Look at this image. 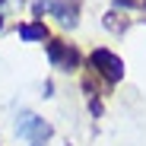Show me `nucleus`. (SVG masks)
I'll list each match as a JSON object with an SVG mask.
<instances>
[{
  "mask_svg": "<svg viewBox=\"0 0 146 146\" xmlns=\"http://www.w3.org/2000/svg\"><path fill=\"white\" fill-rule=\"evenodd\" d=\"M105 26H108V32L121 35V32L127 29V22H124V19H117V13H108V16H105Z\"/></svg>",
  "mask_w": 146,
  "mask_h": 146,
  "instance_id": "nucleus-6",
  "label": "nucleus"
},
{
  "mask_svg": "<svg viewBox=\"0 0 146 146\" xmlns=\"http://www.w3.org/2000/svg\"><path fill=\"white\" fill-rule=\"evenodd\" d=\"M114 7H121V10H133L137 3H133V0H114Z\"/></svg>",
  "mask_w": 146,
  "mask_h": 146,
  "instance_id": "nucleus-8",
  "label": "nucleus"
},
{
  "mask_svg": "<svg viewBox=\"0 0 146 146\" xmlns=\"http://www.w3.org/2000/svg\"><path fill=\"white\" fill-rule=\"evenodd\" d=\"M48 60L57 70H76L80 67V51L70 48L67 41H60V38H51L48 41Z\"/></svg>",
  "mask_w": 146,
  "mask_h": 146,
  "instance_id": "nucleus-3",
  "label": "nucleus"
},
{
  "mask_svg": "<svg viewBox=\"0 0 146 146\" xmlns=\"http://www.w3.org/2000/svg\"><path fill=\"white\" fill-rule=\"evenodd\" d=\"M143 7H146V0H143Z\"/></svg>",
  "mask_w": 146,
  "mask_h": 146,
  "instance_id": "nucleus-11",
  "label": "nucleus"
},
{
  "mask_svg": "<svg viewBox=\"0 0 146 146\" xmlns=\"http://www.w3.org/2000/svg\"><path fill=\"white\" fill-rule=\"evenodd\" d=\"M0 26H3V19H0Z\"/></svg>",
  "mask_w": 146,
  "mask_h": 146,
  "instance_id": "nucleus-10",
  "label": "nucleus"
},
{
  "mask_svg": "<svg viewBox=\"0 0 146 146\" xmlns=\"http://www.w3.org/2000/svg\"><path fill=\"white\" fill-rule=\"evenodd\" d=\"M0 7H3V0H0Z\"/></svg>",
  "mask_w": 146,
  "mask_h": 146,
  "instance_id": "nucleus-9",
  "label": "nucleus"
},
{
  "mask_svg": "<svg viewBox=\"0 0 146 146\" xmlns=\"http://www.w3.org/2000/svg\"><path fill=\"white\" fill-rule=\"evenodd\" d=\"M80 0H51V13L60 19V26H76Z\"/></svg>",
  "mask_w": 146,
  "mask_h": 146,
  "instance_id": "nucleus-4",
  "label": "nucleus"
},
{
  "mask_svg": "<svg viewBox=\"0 0 146 146\" xmlns=\"http://www.w3.org/2000/svg\"><path fill=\"white\" fill-rule=\"evenodd\" d=\"M19 38L22 41H48V29H44V22H26V26H19Z\"/></svg>",
  "mask_w": 146,
  "mask_h": 146,
  "instance_id": "nucleus-5",
  "label": "nucleus"
},
{
  "mask_svg": "<svg viewBox=\"0 0 146 146\" xmlns=\"http://www.w3.org/2000/svg\"><path fill=\"white\" fill-rule=\"evenodd\" d=\"M32 10H35V16H41V13H51V0H35V3H32Z\"/></svg>",
  "mask_w": 146,
  "mask_h": 146,
  "instance_id": "nucleus-7",
  "label": "nucleus"
},
{
  "mask_svg": "<svg viewBox=\"0 0 146 146\" xmlns=\"http://www.w3.org/2000/svg\"><path fill=\"white\" fill-rule=\"evenodd\" d=\"M16 133L26 140L29 146H44L48 140H51V124H48L44 117H38V114H32V111H22L19 117H16Z\"/></svg>",
  "mask_w": 146,
  "mask_h": 146,
  "instance_id": "nucleus-1",
  "label": "nucleus"
},
{
  "mask_svg": "<svg viewBox=\"0 0 146 146\" xmlns=\"http://www.w3.org/2000/svg\"><path fill=\"white\" fill-rule=\"evenodd\" d=\"M89 67L95 73H102L105 83H121V76H124V60H121L114 51H108V48H95V51L89 54Z\"/></svg>",
  "mask_w": 146,
  "mask_h": 146,
  "instance_id": "nucleus-2",
  "label": "nucleus"
}]
</instances>
